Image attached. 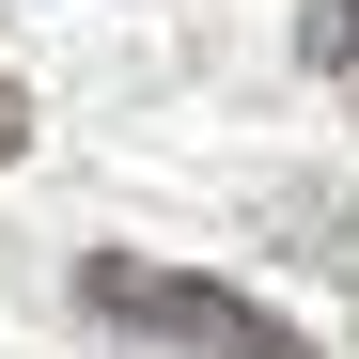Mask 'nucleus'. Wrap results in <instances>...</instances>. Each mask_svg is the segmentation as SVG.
Returning a JSON list of instances; mask_svg holds the SVG:
<instances>
[{
	"mask_svg": "<svg viewBox=\"0 0 359 359\" xmlns=\"http://www.w3.org/2000/svg\"><path fill=\"white\" fill-rule=\"evenodd\" d=\"M16 156H32V94L0 79V172H16Z\"/></svg>",
	"mask_w": 359,
	"mask_h": 359,
	"instance_id": "3",
	"label": "nucleus"
},
{
	"mask_svg": "<svg viewBox=\"0 0 359 359\" xmlns=\"http://www.w3.org/2000/svg\"><path fill=\"white\" fill-rule=\"evenodd\" d=\"M79 313L126 344H188V359H313L266 297H234L203 266H141V250H79Z\"/></svg>",
	"mask_w": 359,
	"mask_h": 359,
	"instance_id": "1",
	"label": "nucleus"
},
{
	"mask_svg": "<svg viewBox=\"0 0 359 359\" xmlns=\"http://www.w3.org/2000/svg\"><path fill=\"white\" fill-rule=\"evenodd\" d=\"M297 63H313V79H344V94H359V0H313V16H297Z\"/></svg>",
	"mask_w": 359,
	"mask_h": 359,
	"instance_id": "2",
	"label": "nucleus"
}]
</instances>
